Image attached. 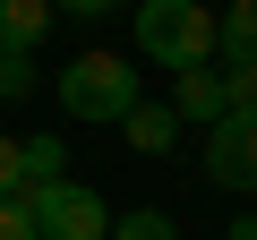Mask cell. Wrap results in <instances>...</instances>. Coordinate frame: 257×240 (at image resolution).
Returning a JSON list of instances; mask_svg holds the SVG:
<instances>
[{
    "label": "cell",
    "instance_id": "8992f818",
    "mask_svg": "<svg viewBox=\"0 0 257 240\" xmlns=\"http://www.w3.org/2000/svg\"><path fill=\"white\" fill-rule=\"evenodd\" d=\"M172 111L214 129V120L231 111V77H223V69H180V77H172Z\"/></svg>",
    "mask_w": 257,
    "mask_h": 240
},
{
    "label": "cell",
    "instance_id": "3957f363",
    "mask_svg": "<svg viewBox=\"0 0 257 240\" xmlns=\"http://www.w3.org/2000/svg\"><path fill=\"white\" fill-rule=\"evenodd\" d=\"M26 206H35V231H43V240H111V223H120V214H111L86 180H69V172H60V180H35Z\"/></svg>",
    "mask_w": 257,
    "mask_h": 240
},
{
    "label": "cell",
    "instance_id": "9c48e42d",
    "mask_svg": "<svg viewBox=\"0 0 257 240\" xmlns=\"http://www.w3.org/2000/svg\"><path fill=\"white\" fill-rule=\"evenodd\" d=\"M223 69H248L257 60V0H231L223 9V52H214Z\"/></svg>",
    "mask_w": 257,
    "mask_h": 240
},
{
    "label": "cell",
    "instance_id": "5bb4252c",
    "mask_svg": "<svg viewBox=\"0 0 257 240\" xmlns=\"http://www.w3.org/2000/svg\"><path fill=\"white\" fill-rule=\"evenodd\" d=\"M223 240H257V214H240V223H231V231H223Z\"/></svg>",
    "mask_w": 257,
    "mask_h": 240
},
{
    "label": "cell",
    "instance_id": "7a4b0ae2",
    "mask_svg": "<svg viewBox=\"0 0 257 240\" xmlns=\"http://www.w3.org/2000/svg\"><path fill=\"white\" fill-rule=\"evenodd\" d=\"M60 103H69L77 120H128L146 94H138V69H128L120 52H77V60L60 69Z\"/></svg>",
    "mask_w": 257,
    "mask_h": 240
},
{
    "label": "cell",
    "instance_id": "52a82bcc",
    "mask_svg": "<svg viewBox=\"0 0 257 240\" xmlns=\"http://www.w3.org/2000/svg\"><path fill=\"white\" fill-rule=\"evenodd\" d=\"M120 138L138 146V155H172V146H180V111H172V103H138V111L120 120Z\"/></svg>",
    "mask_w": 257,
    "mask_h": 240
},
{
    "label": "cell",
    "instance_id": "4fadbf2b",
    "mask_svg": "<svg viewBox=\"0 0 257 240\" xmlns=\"http://www.w3.org/2000/svg\"><path fill=\"white\" fill-rule=\"evenodd\" d=\"M223 77H231V111H257V60L248 69H223Z\"/></svg>",
    "mask_w": 257,
    "mask_h": 240
},
{
    "label": "cell",
    "instance_id": "8fae6325",
    "mask_svg": "<svg viewBox=\"0 0 257 240\" xmlns=\"http://www.w3.org/2000/svg\"><path fill=\"white\" fill-rule=\"evenodd\" d=\"M35 94V60L26 52H0V103H26Z\"/></svg>",
    "mask_w": 257,
    "mask_h": 240
},
{
    "label": "cell",
    "instance_id": "277c9868",
    "mask_svg": "<svg viewBox=\"0 0 257 240\" xmlns=\"http://www.w3.org/2000/svg\"><path fill=\"white\" fill-rule=\"evenodd\" d=\"M206 180L257 197V111H223L206 129Z\"/></svg>",
    "mask_w": 257,
    "mask_h": 240
},
{
    "label": "cell",
    "instance_id": "6da1fadb",
    "mask_svg": "<svg viewBox=\"0 0 257 240\" xmlns=\"http://www.w3.org/2000/svg\"><path fill=\"white\" fill-rule=\"evenodd\" d=\"M138 52L155 69H214L223 52V18L206 9V0H138Z\"/></svg>",
    "mask_w": 257,
    "mask_h": 240
},
{
    "label": "cell",
    "instance_id": "5b68a950",
    "mask_svg": "<svg viewBox=\"0 0 257 240\" xmlns=\"http://www.w3.org/2000/svg\"><path fill=\"white\" fill-rule=\"evenodd\" d=\"M35 180H60V138H0V197H26Z\"/></svg>",
    "mask_w": 257,
    "mask_h": 240
},
{
    "label": "cell",
    "instance_id": "ba28073f",
    "mask_svg": "<svg viewBox=\"0 0 257 240\" xmlns=\"http://www.w3.org/2000/svg\"><path fill=\"white\" fill-rule=\"evenodd\" d=\"M60 0H0V52H35Z\"/></svg>",
    "mask_w": 257,
    "mask_h": 240
},
{
    "label": "cell",
    "instance_id": "30bf717a",
    "mask_svg": "<svg viewBox=\"0 0 257 240\" xmlns=\"http://www.w3.org/2000/svg\"><path fill=\"white\" fill-rule=\"evenodd\" d=\"M111 240H180V231H172V214H155V206H128V214L111 223Z\"/></svg>",
    "mask_w": 257,
    "mask_h": 240
},
{
    "label": "cell",
    "instance_id": "7c38bea8",
    "mask_svg": "<svg viewBox=\"0 0 257 240\" xmlns=\"http://www.w3.org/2000/svg\"><path fill=\"white\" fill-rule=\"evenodd\" d=\"M0 240H43V231H35V206H26V197H0Z\"/></svg>",
    "mask_w": 257,
    "mask_h": 240
}]
</instances>
